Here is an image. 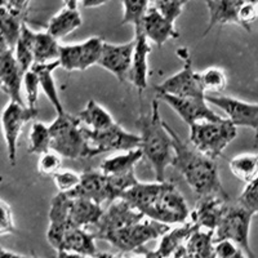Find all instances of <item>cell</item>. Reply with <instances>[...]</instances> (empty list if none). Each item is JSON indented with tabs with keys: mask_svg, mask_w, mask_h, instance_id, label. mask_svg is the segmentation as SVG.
Segmentation results:
<instances>
[{
	"mask_svg": "<svg viewBox=\"0 0 258 258\" xmlns=\"http://www.w3.org/2000/svg\"><path fill=\"white\" fill-rule=\"evenodd\" d=\"M197 230L199 229L195 226V223L188 220L187 222L182 223L174 229H170L167 234L163 235L155 250L141 248L137 253L145 255L146 258H173L182 246H185L191 235Z\"/></svg>",
	"mask_w": 258,
	"mask_h": 258,
	"instance_id": "obj_16",
	"label": "cell"
},
{
	"mask_svg": "<svg viewBox=\"0 0 258 258\" xmlns=\"http://www.w3.org/2000/svg\"><path fill=\"white\" fill-rule=\"evenodd\" d=\"M50 145H52V135H50L49 125L41 121H34L29 132V149H27L29 154L41 155L49 151Z\"/></svg>",
	"mask_w": 258,
	"mask_h": 258,
	"instance_id": "obj_32",
	"label": "cell"
},
{
	"mask_svg": "<svg viewBox=\"0 0 258 258\" xmlns=\"http://www.w3.org/2000/svg\"><path fill=\"white\" fill-rule=\"evenodd\" d=\"M110 0H82V7L85 9L91 8H98L101 6H105L106 3H109Z\"/></svg>",
	"mask_w": 258,
	"mask_h": 258,
	"instance_id": "obj_43",
	"label": "cell"
},
{
	"mask_svg": "<svg viewBox=\"0 0 258 258\" xmlns=\"http://www.w3.org/2000/svg\"><path fill=\"white\" fill-rule=\"evenodd\" d=\"M54 185L58 188V192H71L78 187L82 182V174L69 169H61L56 176L53 177Z\"/></svg>",
	"mask_w": 258,
	"mask_h": 258,
	"instance_id": "obj_38",
	"label": "cell"
},
{
	"mask_svg": "<svg viewBox=\"0 0 258 258\" xmlns=\"http://www.w3.org/2000/svg\"><path fill=\"white\" fill-rule=\"evenodd\" d=\"M209 11V24L203 35L214 26L238 25L239 13L246 4H258V0H204Z\"/></svg>",
	"mask_w": 258,
	"mask_h": 258,
	"instance_id": "obj_18",
	"label": "cell"
},
{
	"mask_svg": "<svg viewBox=\"0 0 258 258\" xmlns=\"http://www.w3.org/2000/svg\"><path fill=\"white\" fill-rule=\"evenodd\" d=\"M49 128L52 135L50 150H54L63 158L73 160L88 159L84 126L79 117L68 112L57 115Z\"/></svg>",
	"mask_w": 258,
	"mask_h": 258,
	"instance_id": "obj_5",
	"label": "cell"
},
{
	"mask_svg": "<svg viewBox=\"0 0 258 258\" xmlns=\"http://www.w3.org/2000/svg\"><path fill=\"white\" fill-rule=\"evenodd\" d=\"M70 198L87 199L102 206L103 203H110L109 178L100 169H88L82 173V182L75 190L68 192Z\"/></svg>",
	"mask_w": 258,
	"mask_h": 258,
	"instance_id": "obj_17",
	"label": "cell"
},
{
	"mask_svg": "<svg viewBox=\"0 0 258 258\" xmlns=\"http://www.w3.org/2000/svg\"><path fill=\"white\" fill-rule=\"evenodd\" d=\"M123 3V25H133L135 31L142 29V22L151 7L150 0H121Z\"/></svg>",
	"mask_w": 258,
	"mask_h": 258,
	"instance_id": "obj_33",
	"label": "cell"
},
{
	"mask_svg": "<svg viewBox=\"0 0 258 258\" xmlns=\"http://www.w3.org/2000/svg\"><path fill=\"white\" fill-rule=\"evenodd\" d=\"M169 230V225L145 217L144 220L138 221L133 225L126 226L124 229L107 235L105 241L123 253H137L141 248H144L145 244L155 239H160Z\"/></svg>",
	"mask_w": 258,
	"mask_h": 258,
	"instance_id": "obj_6",
	"label": "cell"
},
{
	"mask_svg": "<svg viewBox=\"0 0 258 258\" xmlns=\"http://www.w3.org/2000/svg\"><path fill=\"white\" fill-rule=\"evenodd\" d=\"M150 2H151V4H154V3H156V2H159V0H150Z\"/></svg>",
	"mask_w": 258,
	"mask_h": 258,
	"instance_id": "obj_50",
	"label": "cell"
},
{
	"mask_svg": "<svg viewBox=\"0 0 258 258\" xmlns=\"http://www.w3.org/2000/svg\"><path fill=\"white\" fill-rule=\"evenodd\" d=\"M0 258H31V257L17 254V253H13L11 252V250H7L3 248V249H2V253H0Z\"/></svg>",
	"mask_w": 258,
	"mask_h": 258,
	"instance_id": "obj_45",
	"label": "cell"
},
{
	"mask_svg": "<svg viewBox=\"0 0 258 258\" xmlns=\"http://www.w3.org/2000/svg\"><path fill=\"white\" fill-rule=\"evenodd\" d=\"M167 129L173 138L174 158L172 167L182 174L198 199L211 195L230 198L229 194L223 190L216 160L199 153L190 144L182 141L176 131L168 123Z\"/></svg>",
	"mask_w": 258,
	"mask_h": 258,
	"instance_id": "obj_2",
	"label": "cell"
},
{
	"mask_svg": "<svg viewBox=\"0 0 258 258\" xmlns=\"http://www.w3.org/2000/svg\"><path fill=\"white\" fill-rule=\"evenodd\" d=\"M36 116H38V109H31L25 103L9 101L4 109L3 115H2V125H3L9 163L12 165H16L18 138L22 132V128L25 124L34 120Z\"/></svg>",
	"mask_w": 258,
	"mask_h": 258,
	"instance_id": "obj_9",
	"label": "cell"
},
{
	"mask_svg": "<svg viewBox=\"0 0 258 258\" xmlns=\"http://www.w3.org/2000/svg\"><path fill=\"white\" fill-rule=\"evenodd\" d=\"M24 88L25 93H26L27 106L31 107V109H36L39 100V91H40V80H39L38 74L32 69L25 73Z\"/></svg>",
	"mask_w": 258,
	"mask_h": 258,
	"instance_id": "obj_39",
	"label": "cell"
},
{
	"mask_svg": "<svg viewBox=\"0 0 258 258\" xmlns=\"http://www.w3.org/2000/svg\"><path fill=\"white\" fill-rule=\"evenodd\" d=\"M77 116L79 117L83 125L92 131H103V129H107L116 124L111 114L93 100L89 101Z\"/></svg>",
	"mask_w": 258,
	"mask_h": 258,
	"instance_id": "obj_26",
	"label": "cell"
},
{
	"mask_svg": "<svg viewBox=\"0 0 258 258\" xmlns=\"http://www.w3.org/2000/svg\"><path fill=\"white\" fill-rule=\"evenodd\" d=\"M102 206L87 199L71 198L69 208V225L89 230L102 217Z\"/></svg>",
	"mask_w": 258,
	"mask_h": 258,
	"instance_id": "obj_21",
	"label": "cell"
},
{
	"mask_svg": "<svg viewBox=\"0 0 258 258\" xmlns=\"http://www.w3.org/2000/svg\"><path fill=\"white\" fill-rule=\"evenodd\" d=\"M59 47L56 38H53L49 32L36 31L34 39V58L35 63H49L57 61L59 56Z\"/></svg>",
	"mask_w": 258,
	"mask_h": 258,
	"instance_id": "obj_28",
	"label": "cell"
},
{
	"mask_svg": "<svg viewBox=\"0 0 258 258\" xmlns=\"http://www.w3.org/2000/svg\"><path fill=\"white\" fill-rule=\"evenodd\" d=\"M58 61L66 71H83V43L61 44Z\"/></svg>",
	"mask_w": 258,
	"mask_h": 258,
	"instance_id": "obj_35",
	"label": "cell"
},
{
	"mask_svg": "<svg viewBox=\"0 0 258 258\" xmlns=\"http://www.w3.org/2000/svg\"><path fill=\"white\" fill-rule=\"evenodd\" d=\"M35 32L30 29L26 21L22 25L21 30V36L18 39L15 49V57L17 59L21 69L26 73L35 64V58H34V39H35Z\"/></svg>",
	"mask_w": 258,
	"mask_h": 258,
	"instance_id": "obj_27",
	"label": "cell"
},
{
	"mask_svg": "<svg viewBox=\"0 0 258 258\" xmlns=\"http://www.w3.org/2000/svg\"><path fill=\"white\" fill-rule=\"evenodd\" d=\"M231 173L244 183L253 181L258 177V151L236 155L229 161Z\"/></svg>",
	"mask_w": 258,
	"mask_h": 258,
	"instance_id": "obj_30",
	"label": "cell"
},
{
	"mask_svg": "<svg viewBox=\"0 0 258 258\" xmlns=\"http://www.w3.org/2000/svg\"><path fill=\"white\" fill-rule=\"evenodd\" d=\"M253 214L241 208L239 204H229L225 216L214 231V243L231 241L243 250L248 258H257L249 241L250 225Z\"/></svg>",
	"mask_w": 258,
	"mask_h": 258,
	"instance_id": "obj_7",
	"label": "cell"
},
{
	"mask_svg": "<svg viewBox=\"0 0 258 258\" xmlns=\"http://www.w3.org/2000/svg\"><path fill=\"white\" fill-rule=\"evenodd\" d=\"M200 82L203 89L207 93H221L227 87V77L225 71L217 66H211L206 70L200 71Z\"/></svg>",
	"mask_w": 258,
	"mask_h": 258,
	"instance_id": "obj_34",
	"label": "cell"
},
{
	"mask_svg": "<svg viewBox=\"0 0 258 258\" xmlns=\"http://www.w3.org/2000/svg\"><path fill=\"white\" fill-rule=\"evenodd\" d=\"M83 25V18L79 9H70L63 7L53 16L47 25V31L57 40L66 38L71 32Z\"/></svg>",
	"mask_w": 258,
	"mask_h": 258,
	"instance_id": "obj_25",
	"label": "cell"
},
{
	"mask_svg": "<svg viewBox=\"0 0 258 258\" xmlns=\"http://www.w3.org/2000/svg\"><path fill=\"white\" fill-rule=\"evenodd\" d=\"M257 18H258V4H257Z\"/></svg>",
	"mask_w": 258,
	"mask_h": 258,
	"instance_id": "obj_51",
	"label": "cell"
},
{
	"mask_svg": "<svg viewBox=\"0 0 258 258\" xmlns=\"http://www.w3.org/2000/svg\"><path fill=\"white\" fill-rule=\"evenodd\" d=\"M190 0H159L156 3L151 4L155 7L161 15L170 21L176 22L177 18L181 16L183 7L188 3Z\"/></svg>",
	"mask_w": 258,
	"mask_h": 258,
	"instance_id": "obj_40",
	"label": "cell"
},
{
	"mask_svg": "<svg viewBox=\"0 0 258 258\" xmlns=\"http://www.w3.org/2000/svg\"><path fill=\"white\" fill-rule=\"evenodd\" d=\"M25 71L21 69L12 48L2 43L0 48V87L13 102L24 103L21 89L24 85Z\"/></svg>",
	"mask_w": 258,
	"mask_h": 258,
	"instance_id": "obj_14",
	"label": "cell"
},
{
	"mask_svg": "<svg viewBox=\"0 0 258 258\" xmlns=\"http://www.w3.org/2000/svg\"><path fill=\"white\" fill-rule=\"evenodd\" d=\"M236 204L255 216L258 214V177L253 181L245 183L241 194L239 195Z\"/></svg>",
	"mask_w": 258,
	"mask_h": 258,
	"instance_id": "obj_37",
	"label": "cell"
},
{
	"mask_svg": "<svg viewBox=\"0 0 258 258\" xmlns=\"http://www.w3.org/2000/svg\"><path fill=\"white\" fill-rule=\"evenodd\" d=\"M185 245H186V244H185ZM173 258H195V257H192V255H191V254H188V253L186 252L185 246H182L181 249H179L178 252H177L176 254H174Z\"/></svg>",
	"mask_w": 258,
	"mask_h": 258,
	"instance_id": "obj_47",
	"label": "cell"
},
{
	"mask_svg": "<svg viewBox=\"0 0 258 258\" xmlns=\"http://www.w3.org/2000/svg\"><path fill=\"white\" fill-rule=\"evenodd\" d=\"M145 216L140 211L133 208L126 200L119 199L111 203L103 212L102 217L89 231L96 240H105L107 235L131 226L138 221L144 220Z\"/></svg>",
	"mask_w": 258,
	"mask_h": 258,
	"instance_id": "obj_10",
	"label": "cell"
},
{
	"mask_svg": "<svg viewBox=\"0 0 258 258\" xmlns=\"http://www.w3.org/2000/svg\"><path fill=\"white\" fill-rule=\"evenodd\" d=\"M66 250V252H75L80 254L88 255L93 258L97 254L96 238L89 230L82 227H73L70 226L63 234L61 245L57 252Z\"/></svg>",
	"mask_w": 258,
	"mask_h": 258,
	"instance_id": "obj_22",
	"label": "cell"
},
{
	"mask_svg": "<svg viewBox=\"0 0 258 258\" xmlns=\"http://www.w3.org/2000/svg\"><path fill=\"white\" fill-rule=\"evenodd\" d=\"M179 57L185 61L183 68L178 73L173 74L172 77L156 85L154 91L177 97H207L206 92L203 89L202 82H200V74L197 73L192 68L188 50L186 49L185 56Z\"/></svg>",
	"mask_w": 258,
	"mask_h": 258,
	"instance_id": "obj_12",
	"label": "cell"
},
{
	"mask_svg": "<svg viewBox=\"0 0 258 258\" xmlns=\"http://www.w3.org/2000/svg\"><path fill=\"white\" fill-rule=\"evenodd\" d=\"M155 94L158 100L164 101L188 126L198 121H218L222 119L209 107L206 97H177L163 92H155Z\"/></svg>",
	"mask_w": 258,
	"mask_h": 258,
	"instance_id": "obj_11",
	"label": "cell"
},
{
	"mask_svg": "<svg viewBox=\"0 0 258 258\" xmlns=\"http://www.w3.org/2000/svg\"><path fill=\"white\" fill-rule=\"evenodd\" d=\"M0 22H2V43L15 49L21 36V30H22L25 20L2 6V8H0Z\"/></svg>",
	"mask_w": 258,
	"mask_h": 258,
	"instance_id": "obj_31",
	"label": "cell"
},
{
	"mask_svg": "<svg viewBox=\"0 0 258 258\" xmlns=\"http://www.w3.org/2000/svg\"><path fill=\"white\" fill-rule=\"evenodd\" d=\"M0 212H2V220H0V235L6 236V235H12L17 232L16 230L15 218H13L12 208L8 203L4 200L0 202Z\"/></svg>",
	"mask_w": 258,
	"mask_h": 258,
	"instance_id": "obj_41",
	"label": "cell"
},
{
	"mask_svg": "<svg viewBox=\"0 0 258 258\" xmlns=\"http://www.w3.org/2000/svg\"><path fill=\"white\" fill-rule=\"evenodd\" d=\"M216 258H248L236 244L231 241L216 243Z\"/></svg>",
	"mask_w": 258,
	"mask_h": 258,
	"instance_id": "obj_42",
	"label": "cell"
},
{
	"mask_svg": "<svg viewBox=\"0 0 258 258\" xmlns=\"http://www.w3.org/2000/svg\"><path fill=\"white\" fill-rule=\"evenodd\" d=\"M186 252L195 258H216L214 232L208 230H197L185 245Z\"/></svg>",
	"mask_w": 258,
	"mask_h": 258,
	"instance_id": "obj_29",
	"label": "cell"
},
{
	"mask_svg": "<svg viewBox=\"0 0 258 258\" xmlns=\"http://www.w3.org/2000/svg\"><path fill=\"white\" fill-rule=\"evenodd\" d=\"M85 141L88 150V159L111 151H126L137 149L141 145L140 135L126 132L119 124L103 131H92L84 126Z\"/></svg>",
	"mask_w": 258,
	"mask_h": 258,
	"instance_id": "obj_8",
	"label": "cell"
},
{
	"mask_svg": "<svg viewBox=\"0 0 258 258\" xmlns=\"http://www.w3.org/2000/svg\"><path fill=\"white\" fill-rule=\"evenodd\" d=\"M136 125L141 137L140 149L153 168L155 181L164 182L165 170L172 165L174 158V146L167 123L161 119L158 98L153 100L149 112H142L138 116Z\"/></svg>",
	"mask_w": 258,
	"mask_h": 258,
	"instance_id": "obj_3",
	"label": "cell"
},
{
	"mask_svg": "<svg viewBox=\"0 0 258 258\" xmlns=\"http://www.w3.org/2000/svg\"><path fill=\"white\" fill-rule=\"evenodd\" d=\"M121 199L156 222L182 225L190 218L187 203L172 182H138Z\"/></svg>",
	"mask_w": 258,
	"mask_h": 258,
	"instance_id": "obj_1",
	"label": "cell"
},
{
	"mask_svg": "<svg viewBox=\"0 0 258 258\" xmlns=\"http://www.w3.org/2000/svg\"><path fill=\"white\" fill-rule=\"evenodd\" d=\"M125 258H146L145 255H135V257H125Z\"/></svg>",
	"mask_w": 258,
	"mask_h": 258,
	"instance_id": "obj_49",
	"label": "cell"
},
{
	"mask_svg": "<svg viewBox=\"0 0 258 258\" xmlns=\"http://www.w3.org/2000/svg\"><path fill=\"white\" fill-rule=\"evenodd\" d=\"M57 258H92L88 255L80 254V253L75 252H66V250H61V252H57Z\"/></svg>",
	"mask_w": 258,
	"mask_h": 258,
	"instance_id": "obj_44",
	"label": "cell"
},
{
	"mask_svg": "<svg viewBox=\"0 0 258 258\" xmlns=\"http://www.w3.org/2000/svg\"><path fill=\"white\" fill-rule=\"evenodd\" d=\"M140 31L144 32L146 38L159 48L163 47L169 39L179 38L174 22L165 18L154 6L150 7L147 11Z\"/></svg>",
	"mask_w": 258,
	"mask_h": 258,
	"instance_id": "obj_20",
	"label": "cell"
},
{
	"mask_svg": "<svg viewBox=\"0 0 258 258\" xmlns=\"http://www.w3.org/2000/svg\"><path fill=\"white\" fill-rule=\"evenodd\" d=\"M63 7L70 9H79V4H82V0H62Z\"/></svg>",
	"mask_w": 258,
	"mask_h": 258,
	"instance_id": "obj_46",
	"label": "cell"
},
{
	"mask_svg": "<svg viewBox=\"0 0 258 258\" xmlns=\"http://www.w3.org/2000/svg\"><path fill=\"white\" fill-rule=\"evenodd\" d=\"M135 39L136 47L128 80L137 89L138 94H142L149 83V56L151 52V45L142 31H136Z\"/></svg>",
	"mask_w": 258,
	"mask_h": 258,
	"instance_id": "obj_19",
	"label": "cell"
},
{
	"mask_svg": "<svg viewBox=\"0 0 258 258\" xmlns=\"http://www.w3.org/2000/svg\"><path fill=\"white\" fill-rule=\"evenodd\" d=\"M144 159V153L140 147L126 151H117L106 158L100 164V170L106 176H121L135 172L136 165Z\"/></svg>",
	"mask_w": 258,
	"mask_h": 258,
	"instance_id": "obj_23",
	"label": "cell"
},
{
	"mask_svg": "<svg viewBox=\"0 0 258 258\" xmlns=\"http://www.w3.org/2000/svg\"><path fill=\"white\" fill-rule=\"evenodd\" d=\"M238 136V126L230 119L198 121L190 125V145L208 158L216 160Z\"/></svg>",
	"mask_w": 258,
	"mask_h": 258,
	"instance_id": "obj_4",
	"label": "cell"
},
{
	"mask_svg": "<svg viewBox=\"0 0 258 258\" xmlns=\"http://www.w3.org/2000/svg\"><path fill=\"white\" fill-rule=\"evenodd\" d=\"M58 68H61V64H59V61L57 59V61L49 62V63H35L31 69L38 74L39 80H40L41 92L44 93L48 101L52 103V106L56 110L57 115H61L64 114L66 111H64L62 101L59 98L56 80H54V77H53V73Z\"/></svg>",
	"mask_w": 258,
	"mask_h": 258,
	"instance_id": "obj_24",
	"label": "cell"
},
{
	"mask_svg": "<svg viewBox=\"0 0 258 258\" xmlns=\"http://www.w3.org/2000/svg\"><path fill=\"white\" fill-rule=\"evenodd\" d=\"M63 156L56 153L54 150H49L47 153L39 155L38 159V172L41 176L54 177L62 169Z\"/></svg>",
	"mask_w": 258,
	"mask_h": 258,
	"instance_id": "obj_36",
	"label": "cell"
},
{
	"mask_svg": "<svg viewBox=\"0 0 258 258\" xmlns=\"http://www.w3.org/2000/svg\"><path fill=\"white\" fill-rule=\"evenodd\" d=\"M136 39H132L124 44L105 43L101 53L98 66L111 73L119 82L128 80L129 71L132 68L133 53H135Z\"/></svg>",
	"mask_w": 258,
	"mask_h": 258,
	"instance_id": "obj_13",
	"label": "cell"
},
{
	"mask_svg": "<svg viewBox=\"0 0 258 258\" xmlns=\"http://www.w3.org/2000/svg\"><path fill=\"white\" fill-rule=\"evenodd\" d=\"M31 258H36V257H31Z\"/></svg>",
	"mask_w": 258,
	"mask_h": 258,
	"instance_id": "obj_52",
	"label": "cell"
},
{
	"mask_svg": "<svg viewBox=\"0 0 258 258\" xmlns=\"http://www.w3.org/2000/svg\"><path fill=\"white\" fill-rule=\"evenodd\" d=\"M230 198L211 195L198 199L197 206L190 213L188 220L195 223L198 229L216 231L217 226L229 208Z\"/></svg>",
	"mask_w": 258,
	"mask_h": 258,
	"instance_id": "obj_15",
	"label": "cell"
},
{
	"mask_svg": "<svg viewBox=\"0 0 258 258\" xmlns=\"http://www.w3.org/2000/svg\"><path fill=\"white\" fill-rule=\"evenodd\" d=\"M93 258H120L117 257V255L112 254V253H107V252H98Z\"/></svg>",
	"mask_w": 258,
	"mask_h": 258,
	"instance_id": "obj_48",
	"label": "cell"
}]
</instances>
